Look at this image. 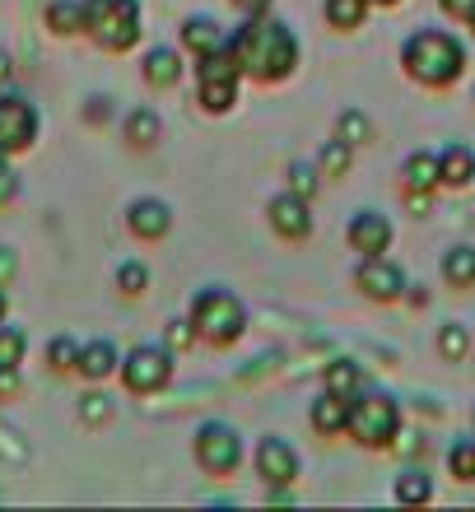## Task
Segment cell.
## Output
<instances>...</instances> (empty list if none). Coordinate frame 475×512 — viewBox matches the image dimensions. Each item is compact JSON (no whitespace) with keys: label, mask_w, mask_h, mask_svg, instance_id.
<instances>
[{"label":"cell","mask_w":475,"mask_h":512,"mask_svg":"<svg viewBox=\"0 0 475 512\" xmlns=\"http://www.w3.org/2000/svg\"><path fill=\"white\" fill-rule=\"evenodd\" d=\"M229 52L243 75L266 84L285 80L289 70L299 66V38L280 19H261V14H247V24L229 38Z\"/></svg>","instance_id":"6da1fadb"},{"label":"cell","mask_w":475,"mask_h":512,"mask_svg":"<svg viewBox=\"0 0 475 512\" xmlns=\"http://www.w3.org/2000/svg\"><path fill=\"white\" fill-rule=\"evenodd\" d=\"M462 66H466V52L452 33L429 28V33H415V38L406 42V70L420 84H429V89H448V84L462 75Z\"/></svg>","instance_id":"7a4b0ae2"},{"label":"cell","mask_w":475,"mask_h":512,"mask_svg":"<svg viewBox=\"0 0 475 512\" xmlns=\"http://www.w3.org/2000/svg\"><path fill=\"white\" fill-rule=\"evenodd\" d=\"M84 33L103 52H131L140 42V5L136 0H84Z\"/></svg>","instance_id":"3957f363"},{"label":"cell","mask_w":475,"mask_h":512,"mask_svg":"<svg viewBox=\"0 0 475 512\" xmlns=\"http://www.w3.org/2000/svg\"><path fill=\"white\" fill-rule=\"evenodd\" d=\"M191 322H196V336L210 345H233L247 331V312L229 289H201L191 303Z\"/></svg>","instance_id":"277c9868"},{"label":"cell","mask_w":475,"mask_h":512,"mask_svg":"<svg viewBox=\"0 0 475 512\" xmlns=\"http://www.w3.org/2000/svg\"><path fill=\"white\" fill-rule=\"evenodd\" d=\"M350 433L359 438L364 447H387L401 433V410H396L392 396H382V391H359L350 401Z\"/></svg>","instance_id":"5b68a950"},{"label":"cell","mask_w":475,"mask_h":512,"mask_svg":"<svg viewBox=\"0 0 475 512\" xmlns=\"http://www.w3.org/2000/svg\"><path fill=\"white\" fill-rule=\"evenodd\" d=\"M196 80H201V103L205 112H229L238 103V80H243V70L233 61L229 47H219V52L201 56V70H196Z\"/></svg>","instance_id":"8992f818"},{"label":"cell","mask_w":475,"mask_h":512,"mask_svg":"<svg viewBox=\"0 0 475 512\" xmlns=\"http://www.w3.org/2000/svg\"><path fill=\"white\" fill-rule=\"evenodd\" d=\"M122 382L136 396H154L173 382V350L168 345H136L122 359Z\"/></svg>","instance_id":"52a82bcc"},{"label":"cell","mask_w":475,"mask_h":512,"mask_svg":"<svg viewBox=\"0 0 475 512\" xmlns=\"http://www.w3.org/2000/svg\"><path fill=\"white\" fill-rule=\"evenodd\" d=\"M196 461H201L210 475L238 471V461H243V438H238L229 424H201V433H196Z\"/></svg>","instance_id":"ba28073f"},{"label":"cell","mask_w":475,"mask_h":512,"mask_svg":"<svg viewBox=\"0 0 475 512\" xmlns=\"http://www.w3.org/2000/svg\"><path fill=\"white\" fill-rule=\"evenodd\" d=\"M38 140V108L19 94L0 98V154H24Z\"/></svg>","instance_id":"9c48e42d"},{"label":"cell","mask_w":475,"mask_h":512,"mask_svg":"<svg viewBox=\"0 0 475 512\" xmlns=\"http://www.w3.org/2000/svg\"><path fill=\"white\" fill-rule=\"evenodd\" d=\"M354 284H359L368 298L392 303V298L406 294V270L392 266V261H382V256H364V266L354 270Z\"/></svg>","instance_id":"30bf717a"},{"label":"cell","mask_w":475,"mask_h":512,"mask_svg":"<svg viewBox=\"0 0 475 512\" xmlns=\"http://www.w3.org/2000/svg\"><path fill=\"white\" fill-rule=\"evenodd\" d=\"M266 219H271V229L280 233V238H289V243H303V238L313 233V215H308V201H303V196H294V191L275 196V201L266 205Z\"/></svg>","instance_id":"8fae6325"},{"label":"cell","mask_w":475,"mask_h":512,"mask_svg":"<svg viewBox=\"0 0 475 512\" xmlns=\"http://www.w3.org/2000/svg\"><path fill=\"white\" fill-rule=\"evenodd\" d=\"M345 238H350L354 252L364 256H382L387 247H392V224L378 215V210H359V215L350 219V229H345Z\"/></svg>","instance_id":"7c38bea8"},{"label":"cell","mask_w":475,"mask_h":512,"mask_svg":"<svg viewBox=\"0 0 475 512\" xmlns=\"http://www.w3.org/2000/svg\"><path fill=\"white\" fill-rule=\"evenodd\" d=\"M257 471L266 475L271 485H294V475H299V452H294L285 438H261Z\"/></svg>","instance_id":"4fadbf2b"},{"label":"cell","mask_w":475,"mask_h":512,"mask_svg":"<svg viewBox=\"0 0 475 512\" xmlns=\"http://www.w3.org/2000/svg\"><path fill=\"white\" fill-rule=\"evenodd\" d=\"M126 224H131L136 238L154 243V238H163V233L173 229V210H168L163 201H154V196H145V201H136L131 210H126Z\"/></svg>","instance_id":"5bb4252c"},{"label":"cell","mask_w":475,"mask_h":512,"mask_svg":"<svg viewBox=\"0 0 475 512\" xmlns=\"http://www.w3.org/2000/svg\"><path fill=\"white\" fill-rule=\"evenodd\" d=\"M122 368V359H117V350H112V340H89V345H80V364H75V373L89 382H103L112 378Z\"/></svg>","instance_id":"9a60e30c"},{"label":"cell","mask_w":475,"mask_h":512,"mask_svg":"<svg viewBox=\"0 0 475 512\" xmlns=\"http://www.w3.org/2000/svg\"><path fill=\"white\" fill-rule=\"evenodd\" d=\"M350 401H354V396H336V391H326L322 401L313 405V429L322 433V438L350 433Z\"/></svg>","instance_id":"2e32d148"},{"label":"cell","mask_w":475,"mask_h":512,"mask_svg":"<svg viewBox=\"0 0 475 512\" xmlns=\"http://www.w3.org/2000/svg\"><path fill=\"white\" fill-rule=\"evenodd\" d=\"M471 177H475V154L466 145H452L438 154V182L443 187H466Z\"/></svg>","instance_id":"e0dca14e"},{"label":"cell","mask_w":475,"mask_h":512,"mask_svg":"<svg viewBox=\"0 0 475 512\" xmlns=\"http://www.w3.org/2000/svg\"><path fill=\"white\" fill-rule=\"evenodd\" d=\"M182 42H187L196 56H210V52H219V47H229V42H224V28H219L215 19H205V14L187 19V28H182Z\"/></svg>","instance_id":"ac0fdd59"},{"label":"cell","mask_w":475,"mask_h":512,"mask_svg":"<svg viewBox=\"0 0 475 512\" xmlns=\"http://www.w3.org/2000/svg\"><path fill=\"white\" fill-rule=\"evenodd\" d=\"M145 80H150L154 89H173V84L182 80V61H177V52L154 47V52L145 56Z\"/></svg>","instance_id":"d6986e66"},{"label":"cell","mask_w":475,"mask_h":512,"mask_svg":"<svg viewBox=\"0 0 475 512\" xmlns=\"http://www.w3.org/2000/svg\"><path fill=\"white\" fill-rule=\"evenodd\" d=\"M401 182L406 191H434L438 187V154H410L406 168H401Z\"/></svg>","instance_id":"ffe728a7"},{"label":"cell","mask_w":475,"mask_h":512,"mask_svg":"<svg viewBox=\"0 0 475 512\" xmlns=\"http://www.w3.org/2000/svg\"><path fill=\"white\" fill-rule=\"evenodd\" d=\"M47 28L70 38V33H84V0H52L47 5Z\"/></svg>","instance_id":"44dd1931"},{"label":"cell","mask_w":475,"mask_h":512,"mask_svg":"<svg viewBox=\"0 0 475 512\" xmlns=\"http://www.w3.org/2000/svg\"><path fill=\"white\" fill-rule=\"evenodd\" d=\"M326 391H336V396H359V391H364V368L354 364V359L326 364Z\"/></svg>","instance_id":"7402d4cb"},{"label":"cell","mask_w":475,"mask_h":512,"mask_svg":"<svg viewBox=\"0 0 475 512\" xmlns=\"http://www.w3.org/2000/svg\"><path fill=\"white\" fill-rule=\"evenodd\" d=\"M443 275H448L452 289H471L475 284V247H452L448 261H443Z\"/></svg>","instance_id":"603a6c76"},{"label":"cell","mask_w":475,"mask_h":512,"mask_svg":"<svg viewBox=\"0 0 475 512\" xmlns=\"http://www.w3.org/2000/svg\"><path fill=\"white\" fill-rule=\"evenodd\" d=\"M126 140L131 145H154L159 140V112L154 108H136L126 117Z\"/></svg>","instance_id":"cb8c5ba5"},{"label":"cell","mask_w":475,"mask_h":512,"mask_svg":"<svg viewBox=\"0 0 475 512\" xmlns=\"http://www.w3.org/2000/svg\"><path fill=\"white\" fill-rule=\"evenodd\" d=\"M466 350H471V331H466L462 322H448V326H438V354L443 359H466Z\"/></svg>","instance_id":"d4e9b609"},{"label":"cell","mask_w":475,"mask_h":512,"mask_svg":"<svg viewBox=\"0 0 475 512\" xmlns=\"http://www.w3.org/2000/svg\"><path fill=\"white\" fill-rule=\"evenodd\" d=\"M396 499L401 503H429L434 499V480L424 471H406L401 480H396Z\"/></svg>","instance_id":"484cf974"},{"label":"cell","mask_w":475,"mask_h":512,"mask_svg":"<svg viewBox=\"0 0 475 512\" xmlns=\"http://www.w3.org/2000/svg\"><path fill=\"white\" fill-rule=\"evenodd\" d=\"M345 168H350V145L336 135V140H326L322 154H317V173H322V177H340Z\"/></svg>","instance_id":"4316f807"},{"label":"cell","mask_w":475,"mask_h":512,"mask_svg":"<svg viewBox=\"0 0 475 512\" xmlns=\"http://www.w3.org/2000/svg\"><path fill=\"white\" fill-rule=\"evenodd\" d=\"M24 350H28V336L19 326H5L0 322V368H19L24 364Z\"/></svg>","instance_id":"83f0119b"},{"label":"cell","mask_w":475,"mask_h":512,"mask_svg":"<svg viewBox=\"0 0 475 512\" xmlns=\"http://www.w3.org/2000/svg\"><path fill=\"white\" fill-rule=\"evenodd\" d=\"M368 14V0H326V19L336 28H359Z\"/></svg>","instance_id":"f1b7e54d"},{"label":"cell","mask_w":475,"mask_h":512,"mask_svg":"<svg viewBox=\"0 0 475 512\" xmlns=\"http://www.w3.org/2000/svg\"><path fill=\"white\" fill-rule=\"evenodd\" d=\"M47 364H52L56 373H70V368L80 364V345H75L70 336H56L52 345H47Z\"/></svg>","instance_id":"f546056e"},{"label":"cell","mask_w":475,"mask_h":512,"mask_svg":"<svg viewBox=\"0 0 475 512\" xmlns=\"http://www.w3.org/2000/svg\"><path fill=\"white\" fill-rule=\"evenodd\" d=\"M448 466H452V475H457V480H475V438H462V443H452Z\"/></svg>","instance_id":"4dcf8cb0"},{"label":"cell","mask_w":475,"mask_h":512,"mask_svg":"<svg viewBox=\"0 0 475 512\" xmlns=\"http://www.w3.org/2000/svg\"><path fill=\"white\" fill-rule=\"evenodd\" d=\"M117 289H122L126 298H136V294H145L150 289V270L140 266V261H126L122 270H117Z\"/></svg>","instance_id":"1f68e13d"},{"label":"cell","mask_w":475,"mask_h":512,"mask_svg":"<svg viewBox=\"0 0 475 512\" xmlns=\"http://www.w3.org/2000/svg\"><path fill=\"white\" fill-rule=\"evenodd\" d=\"M368 135H373V126H368L364 112H345V117H340V140H345L350 149L368 145Z\"/></svg>","instance_id":"d6a6232c"},{"label":"cell","mask_w":475,"mask_h":512,"mask_svg":"<svg viewBox=\"0 0 475 512\" xmlns=\"http://www.w3.org/2000/svg\"><path fill=\"white\" fill-rule=\"evenodd\" d=\"M191 340H196V322L191 317H173V322L163 326V345L168 350H187Z\"/></svg>","instance_id":"836d02e7"},{"label":"cell","mask_w":475,"mask_h":512,"mask_svg":"<svg viewBox=\"0 0 475 512\" xmlns=\"http://www.w3.org/2000/svg\"><path fill=\"white\" fill-rule=\"evenodd\" d=\"M80 415H84V424H108L112 419V401L103 396V391H89L80 401Z\"/></svg>","instance_id":"e575fe53"},{"label":"cell","mask_w":475,"mask_h":512,"mask_svg":"<svg viewBox=\"0 0 475 512\" xmlns=\"http://www.w3.org/2000/svg\"><path fill=\"white\" fill-rule=\"evenodd\" d=\"M289 191L308 201V196L317 191V168H308V163H294V168H289Z\"/></svg>","instance_id":"d590c367"},{"label":"cell","mask_w":475,"mask_h":512,"mask_svg":"<svg viewBox=\"0 0 475 512\" xmlns=\"http://www.w3.org/2000/svg\"><path fill=\"white\" fill-rule=\"evenodd\" d=\"M14 191H19V177H14V168H5V163H0V205L14 201Z\"/></svg>","instance_id":"8d00e7d4"},{"label":"cell","mask_w":475,"mask_h":512,"mask_svg":"<svg viewBox=\"0 0 475 512\" xmlns=\"http://www.w3.org/2000/svg\"><path fill=\"white\" fill-rule=\"evenodd\" d=\"M443 10H448L452 19H466V24H471V19H475V0H443Z\"/></svg>","instance_id":"74e56055"},{"label":"cell","mask_w":475,"mask_h":512,"mask_svg":"<svg viewBox=\"0 0 475 512\" xmlns=\"http://www.w3.org/2000/svg\"><path fill=\"white\" fill-rule=\"evenodd\" d=\"M19 387V368H0V396H14Z\"/></svg>","instance_id":"f35d334b"},{"label":"cell","mask_w":475,"mask_h":512,"mask_svg":"<svg viewBox=\"0 0 475 512\" xmlns=\"http://www.w3.org/2000/svg\"><path fill=\"white\" fill-rule=\"evenodd\" d=\"M108 98H89V122H108Z\"/></svg>","instance_id":"ab89813d"},{"label":"cell","mask_w":475,"mask_h":512,"mask_svg":"<svg viewBox=\"0 0 475 512\" xmlns=\"http://www.w3.org/2000/svg\"><path fill=\"white\" fill-rule=\"evenodd\" d=\"M233 5H238L243 14H266L271 10V0H233Z\"/></svg>","instance_id":"60d3db41"},{"label":"cell","mask_w":475,"mask_h":512,"mask_svg":"<svg viewBox=\"0 0 475 512\" xmlns=\"http://www.w3.org/2000/svg\"><path fill=\"white\" fill-rule=\"evenodd\" d=\"M10 275H14V252L0 247V280H10Z\"/></svg>","instance_id":"b9f144b4"},{"label":"cell","mask_w":475,"mask_h":512,"mask_svg":"<svg viewBox=\"0 0 475 512\" xmlns=\"http://www.w3.org/2000/svg\"><path fill=\"white\" fill-rule=\"evenodd\" d=\"M0 80H10V56L0 52Z\"/></svg>","instance_id":"7bdbcfd3"},{"label":"cell","mask_w":475,"mask_h":512,"mask_svg":"<svg viewBox=\"0 0 475 512\" xmlns=\"http://www.w3.org/2000/svg\"><path fill=\"white\" fill-rule=\"evenodd\" d=\"M5 312H10V298H5V289H0V322H5Z\"/></svg>","instance_id":"ee69618b"},{"label":"cell","mask_w":475,"mask_h":512,"mask_svg":"<svg viewBox=\"0 0 475 512\" xmlns=\"http://www.w3.org/2000/svg\"><path fill=\"white\" fill-rule=\"evenodd\" d=\"M368 5H396V0H368Z\"/></svg>","instance_id":"f6af8a7d"},{"label":"cell","mask_w":475,"mask_h":512,"mask_svg":"<svg viewBox=\"0 0 475 512\" xmlns=\"http://www.w3.org/2000/svg\"><path fill=\"white\" fill-rule=\"evenodd\" d=\"M471 24H475V19H471Z\"/></svg>","instance_id":"bcb514c9"}]
</instances>
